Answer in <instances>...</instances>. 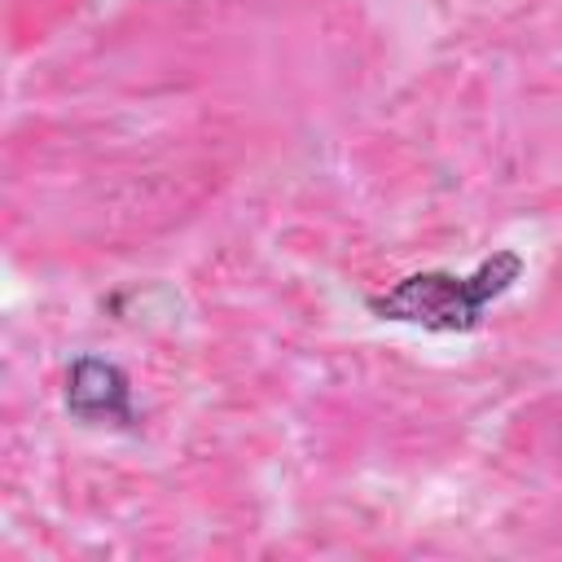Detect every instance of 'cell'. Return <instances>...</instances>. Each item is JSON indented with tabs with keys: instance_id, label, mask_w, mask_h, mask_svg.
I'll use <instances>...</instances> for the list:
<instances>
[{
	"instance_id": "obj_1",
	"label": "cell",
	"mask_w": 562,
	"mask_h": 562,
	"mask_svg": "<svg viewBox=\"0 0 562 562\" xmlns=\"http://www.w3.org/2000/svg\"><path fill=\"white\" fill-rule=\"evenodd\" d=\"M518 277H522V255L496 250L465 277L443 272V268L400 277L391 290L369 294V312L378 321L417 325L430 334H470L483 325V312L518 285Z\"/></svg>"
},
{
	"instance_id": "obj_2",
	"label": "cell",
	"mask_w": 562,
	"mask_h": 562,
	"mask_svg": "<svg viewBox=\"0 0 562 562\" xmlns=\"http://www.w3.org/2000/svg\"><path fill=\"white\" fill-rule=\"evenodd\" d=\"M66 408L88 426H136L132 382L114 360L79 356L66 373Z\"/></svg>"
}]
</instances>
